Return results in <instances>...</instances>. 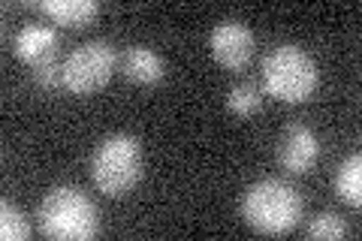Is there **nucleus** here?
<instances>
[{
	"instance_id": "4",
	"label": "nucleus",
	"mask_w": 362,
	"mask_h": 241,
	"mask_svg": "<svg viewBox=\"0 0 362 241\" xmlns=\"http://www.w3.org/2000/svg\"><path fill=\"white\" fill-rule=\"evenodd\" d=\"M317 64L296 42H281L263 57V82L272 97L305 102L317 90Z\"/></svg>"
},
{
	"instance_id": "11",
	"label": "nucleus",
	"mask_w": 362,
	"mask_h": 241,
	"mask_svg": "<svg viewBox=\"0 0 362 241\" xmlns=\"http://www.w3.org/2000/svg\"><path fill=\"white\" fill-rule=\"evenodd\" d=\"M335 193L341 196L347 205H362V157L354 151V154H347L341 163H338L335 169Z\"/></svg>"
},
{
	"instance_id": "6",
	"label": "nucleus",
	"mask_w": 362,
	"mask_h": 241,
	"mask_svg": "<svg viewBox=\"0 0 362 241\" xmlns=\"http://www.w3.org/2000/svg\"><path fill=\"white\" fill-rule=\"evenodd\" d=\"M254 30L239 18H221L209 33L211 57L226 70H242L254 57Z\"/></svg>"
},
{
	"instance_id": "7",
	"label": "nucleus",
	"mask_w": 362,
	"mask_h": 241,
	"mask_svg": "<svg viewBox=\"0 0 362 241\" xmlns=\"http://www.w3.org/2000/svg\"><path fill=\"white\" fill-rule=\"evenodd\" d=\"M317 157H320V139L308 124L293 121L281 130L275 142V160L281 169L293 172V175H305V172L314 169Z\"/></svg>"
},
{
	"instance_id": "8",
	"label": "nucleus",
	"mask_w": 362,
	"mask_h": 241,
	"mask_svg": "<svg viewBox=\"0 0 362 241\" xmlns=\"http://www.w3.org/2000/svg\"><path fill=\"white\" fill-rule=\"evenodd\" d=\"M121 73L136 85H157L166 76V61L148 45H130L121 57Z\"/></svg>"
},
{
	"instance_id": "9",
	"label": "nucleus",
	"mask_w": 362,
	"mask_h": 241,
	"mask_svg": "<svg viewBox=\"0 0 362 241\" xmlns=\"http://www.w3.org/2000/svg\"><path fill=\"white\" fill-rule=\"evenodd\" d=\"M54 42H58V30L49 25H25L16 40H13V52L28 64H40L42 57H49Z\"/></svg>"
},
{
	"instance_id": "5",
	"label": "nucleus",
	"mask_w": 362,
	"mask_h": 241,
	"mask_svg": "<svg viewBox=\"0 0 362 241\" xmlns=\"http://www.w3.org/2000/svg\"><path fill=\"white\" fill-rule=\"evenodd\" d=\"M115 64H118V54L109 40H88L64 57L61 85L70 94H94V90L109 85Z\"/></svg>"
},
{
	"instance_id": "2",
	"label": "nucleus",
	"mask_w": 362,
	"mask_h": 241,
	"mask_svg": "<svg viewBox=\"0 0 362 241\" xmlns=\"http://www.w3.org/2000/svg\"><path fill=\"white\" fill-rule=\"evenodd\" d=\"M37 229L45 238L88 241L100 233V211L82 187L58 184L45 193L40 202Z\"/></svg>"
},
{
	"instance_id": "14",
	"label": "nucleus",
	"mask_w": 362,
	"mask_h": 241,
	"mask_svg": "<svg viewBox=\"0 0 362 241\" xmlns=\"http://www.w3.org/2000/svg\"><path fill=\"white\" fill-rule=\"evenodd\" d=\"M302 235L305 238H326V241H335V238H344L347 235V223L341 214L335 211H320L308 217V223L302 226Z\"/></svg>"
},
{
	"instance_id": "3",
	"label": "nucleus",
	"mask_w": 362,
	"mask_h": 241,
	"mask_svg": "<svg viewBox=\"0 0 362 241\" xmlns=\"http://www.w3.org/2000/svg\"><path fill=\"white\" fill-rule=\"evenodd\" d=\"M142 145L130 133H112L90 154V181L100 193L121 199L142 181Z\"/></svg>"
},
{
	"instance_id": "10",
	"label": "nucleus",
	"mask_w": 362,
	"mask_h": 241,
	"mask_svg": "<svg viewBox=\"0 0 362 241\" xmlns=\"http://www.w3.org/2000/svg\"><path fill=\"white\" fill-rule=\"evenodd\" d=\"M40 13L49 16L54 25L82 28L100 16V4L97 0H42Z\"/></svg>"
},
{
	"instance_id": "15",
	"label": "nucleus",
	"mask_w": 362,
	"mask_h": 241,
	"mask_svg": "<svg viewBox=\"0 0 362 241\" xmlns=\"http://www.w3.org/2000/svg\"><path fill=\"white\" fill-rule=\"evenodd\" d=\"M33 85L45 88V90H52V88L61 85V64L54 61V54L42 57L40 64H33Z\"/></svg>"
},
{
	"instance_id": "13",
	"label": "nucleus",
	"mask_w": 362,
	"mask_h": 241,
	"mask_svg": "<svg viewBox=\"0 0 362 241\" xmlns=\"http://www.w3.org/2000/svg\"><path fill=\"white\" fill-rule=\"evenodd\" d=\"M33 235V226L21 208H16L9 199L0 202V238L4 241H28Z\"/></svg>"
},
{
	"instance_id": "1",
	"label": "nucleus",
	"mask_w": 362,
	"mask_h": 241,
	"mask_svg": "<svg viewBox=\"0 0 362 241\" xmlns=\"http://www.w3.org/2000/svg\"><path fill=\"white\" fill-rule=\"evenodd\" d=\"M305 199L284 178H259L242 196L245 223L259 235H284L302 221Z\"/></svg>"
},
{
	"instance_id": "12",
	"label": "nucleus",
	"mask_w": 362,
	"mask_h": 241,
	"mask_svg": "<svg viewBox=\"0 0 362 241\" xmlns=\"http://www.w3.org/2000/svg\"><path fill=\"white\" fill-rule=\"evenodd\" d=\"M259 106H263V88H259L254 78H242V82H235L226 90V109L233 114H239V118H247V114L259 112Z\"/></svg>"
}]
</instances>
